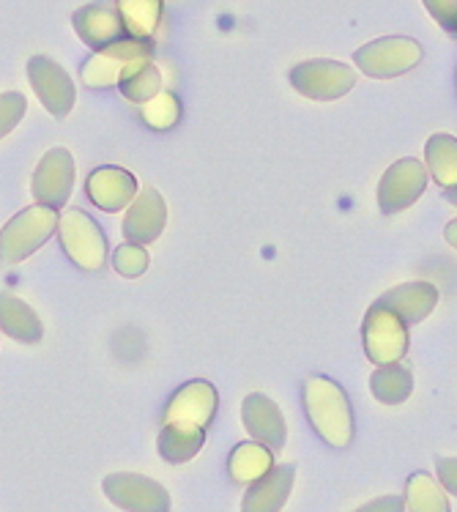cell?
Here are the masks:
<instances>
[{
    "label": "cell",
    "instance_id": "obj_1",
    "mask_svg": "<svg viewBox=\"0 0 457 512\" xmlns=\"http://www.w3.org/2000/svg\"><path fill=\"white\" fill-rule=\"evenodd\" d=\"M304 411L312 430L334 450H345L354 441V408L345 389L326 376L304 381Z\"/></svg>",
    "mask_w": 457,
    "mask_h": 512
},
{
    "label": "cell",
    "instance_id": "obj_9",
    "mask_svg": "<svg viewBox=\"0 0 457 512\" xmlns=\"http://www.w3.org/2000/svg\"><path fill=\"white\" fill-rule=\"evenodd\" d=\"M28 83H31L33 94L39 96V102L52 118L63 121L66 115L72 113L77 91H74L72 77L61 63L52 61L47 55H33L28 61Z\"/></svg>",
    "mask_w": 457,
    "mask_h": 512
},
{
    "label": "cell",
    "instance_id": "obj_25",
    "mask_svg": "<svg viewBox=\"0 0 457 512\" xmlns=\"http://www.w3.org/2000/svg\"><path fill=\"white\" fill-rule=\"evenodd\" d=\"M118 88H121L124 99L135 102V105H146L156 94H162V74L151 63V58L148 61H137L121 74Z\"/></svg>",
    "mask_w": 457,
    "mask_h": 512
},
{
    "label": "cell",
    "instance_id": "obj_8",
    "mask_svg": "<svg viewBox=\"0 0 457 512\" xmlns=\"http://www.w3.org/2000/svg\"><path fill=\"white\" fill-rule=\"evenodd\" d=\"M291 85L312 102H334L354 91L356 72L340 61H304L291 69Z\"/></svg>",
    "mask_w": 457,
    "mask_h": 512
},
{
    "label": "cell",
    "instance_id": "obj_21",
    "mask_svg": "<svg viewBox=\"0 0 457 512\" xmlns=\"http://www.w3.org/2000/svg\"><path fill=\"white\" fill-rule=\"evenodd\" d=\"M370 392L384 406H400L414 392V373L406 365H378L370 376Z\"/></svg>",
    "mask_w": 457,
    "mask_h": 512
},
{
    "label": "cell",
    "instance_id": "obj_16",
    "mask_svg": "<svg viewBox=\"0 0 457 512\" xmlns=\"http://www.w3.org/2000/svg\"><path fill=\"white\" fill-rule=\"evenodd\" d=\"M72 25L77 36L83 39V44H88L91 50H102L107 44L129 36L121 14L110 6H83V9L74 11Z\"/></svg>",
    "mask_w": 457,
    "mask_h": 512
},
{
    "label": "cell",
    "instance_id": "obj_24",
    "mask_svg": "<svg viewBox=\"0 0 457 512\" xmlns=\"http://www.w3.org/2000/svg\"><path fill=\"white\" fill-rule=\"evenodd\" d=\"M427 173L436 178L438 187H457V137L433 135L425 146Z\"/></svg>",
    "mask_w": 457,
    "mask_h": 512
},
{
    "label": "cell",
    "instance_id": "obj_22",
    "mask_svg": "<svg viewBox=\"0 0 457 512\" xmlns=\"http://www.w3.org/2000/svg\"><path fill=\"white\" fill-rule=\"evenodd\" d=\"M115 11L121 14L124 28L135 39H154L162 22L165 0H115Z\"/></svg>",
    "mask_w": 457,
    "mask_h": 512
},
{
    "label": "cell",
    "instance_id": "obj_6",
    "mask_svg": "<svg viewBox=\"0 0 457 512\" xmlns=\"http://www.w3.org/2000/svg\"><path fill=\"white\" fill-rule=\"evenodd\" d=\"M154 55V42L151 39H135L124 36L118 42L107 44L102 50H96L88 61L83 63V83L88 88H110L118 85L121 74L137 61H148Z\"/></svg>",
    "mask_w": 457,
    "mask_h": 512
},
{
    "label": "cell",
    "instance_id": "obj_30",
    "mask_svg": "<svg viewBox=\"0 0 457 512\" xmlns=\"http://www.w3.org/2000/svg\"><path fill=\"white\" fill-rule=\"evenodd\" d=\"M427 14L444 28L447 33L457 36V0H422Z\"/></svg>",
    "mask_w": 457,
    "mask_h": 512
},
{
    "label": "cell",
    "instance_id": "obj_17",
    "mask_svg": "<svg viewBox=\"0 0 457 512\" xmlns=\"http://www.w3.org/2000/svg\"><path fill=\"white\" fill-rule=\"evenodd\" d=\"M293 466H274L260 480L250 482L241 499V512H280L293 491Z\"/></svg>",
    "mask_w": 457,
    "mask_h": 512
},
{
    "label": "cell",
    "instance_id": "obj_28",
    "mask_svg": "<svg viewBox=\"0 0 457 512\" xmlns=\"http://www.w3.org/2000/svg\"><path fill=\"white\" fill-rule=\"evenodd\" d=\"M113 269L126 280H135L140 274H146L148 269V252L143 250V244H132L126 241L118 250L113 252Z\"/></svg>",
    "mask_w": 457,
    "mask_h": 512
},
{
    "label": "cell",
    "instance_id": "obj_18",
    "mask_svg": "<svg viewBox=\"0 0 457 512\" xmlns=\"http://www.w3.org/2000/svg\"><path fill=\"white\" fill-rule=\"evenodd\" d=\"M438 299H441V293H438L436 285L430 283H403L395 285L392 291H386L378 302L386 304L389 310H395L408 326L411 324H422L427 315L436 310Z\"/></svg>",
    "mask_w": 457,
    "mask_h": 512
},
{
    "label": "cell",
    "instance_id": "obj_11",
    "mask_svg": "<svg viewBox=\"0 0 457 512\" xmlns=\"http://www.w3.org/2000/svg\"><path fill=\"white\" fill-rule=\"evenodd\" d=\"M427 187V168L416 159H400L386 170L378 184V209L384 214H400L422 198Z\"/></svg>",
    "mask_w": 457,
    "mask_h": 512
},
{
    "label": "cell",
    "instance_id": "obj_33",
    "mask_svg": "<svg viewBox=\"0 0 457 512\" xmlns=\"http://www.w3.org/2000/svg\"><path fill=\"white\" fill-rule=\"evenodd\" d=\"M444 239L449 241V247H455V250H457V220L449 222L447 230H444Z\"/></svg>",
    "mask_w": 457,
    "mask_h": 512
},
{
    "label": "cell",
    "instance_id": "obj_31",
    "mask_svg": "<svg viewBox=\"0 0 457 512\" xmlns=\"http://www.w3.org/2000/svg\"><path fill=\"white\" fill-rule=\"evenodd\" d=\"M438 482L444 491L457 496V458H438Z\"/></svg>",
    "mask_w": 457,
    "mask_h": 512
},
{
    "label": "cell",
    "instance_id": "obj_10",
    "mask_svg": "<svg viewBox=\"0 0 457 512\" xmlns=\"http://www.w3.org/2000/svg\"><path fill=\"white\" fill-rule=\"evenodd\" d=\"M74 189V159L66 148H50L36 165L33 173L31 192L36 203L50 206V209H63Z\"/></svg>",
    "mask_w": 457,
    "mask_h": 512
},
{
    "label": "cell",
    "instance_id": "obj_7",
    "mask_svg": "<svg viewBox=\"0 0 457 512\" xmlns=\"http://www.w3.org/2000/svg\"><path fill=\"white\" fill-rule=\"evenodd\" d=\"M107 502L124 512H170V493L162 482L137 471H115L102 480Z\"/></svg>",
    "mask_w": 457,
    "mask_h": 512
},
{
    "label": "cell",
    "instance_id": "obj_19",
    "mask_svg": "<svg viewBox=\"0 0 457 512\" xmlns=\"http://www.w3.org/2000/svg\"><path fill=\"white\" fill-rule=\"evenodd\" d=\"M206 444V428L200 425H189V422H167L159 430V439H156V450L162 455L165 463L181 466L195 458Z\"/></svg>",
    "mask_w": 457,
    "mask_h": 512
},
{
    "label": "cell",
    "instance_id": "obj_32",
    "mask_svg": "<svg viewBox=\"0 0 457 512\" xmlns=\"http://www.w3.org/2000/svg\"><path fill=\"white\" fill-rule=\"evenodd\" d=\"M406 510V499H400V496H381V499H375V502L364 504L356 512H403Z\"/></svg>",
    "mask_w": 457,
    "mask_h": 512
},
{
    "label": "cell",
    "instance_id": "obj_14",
    "mask_svg": "<svg viewBox=\"0 0 457 512\" xmlns=\"http://www.w3.org/2000/svg\"><path fill=\"white\" fill-rule=\"evenodd\" d=\"M167 222V203L159 189L148 187L137 192L124 217V236L132 244H154Z\"/></svg>",
    "mask_w": 457,
    "mask_h": 512
},
{
    "label": "cell",
    "instance_id": "obj_5",
    "mask_svg": "<svg viewBox=\"0 0 457 512\" xmlns=\"http://www.w3.org/2000/svg\"><path fill=\"white\" fill-rule=\"evenodd\" d=\"M422 44L408 36H384L375 42L364 44L354 53V63L359 72L373 80H392L400 74L411 72L422 61Z\"/></svg>",
    "mask_w": 457,
    "mask_h": 512
},
{
    "label": "cell",
    "instance_id": "obj_20",
    "mask_svg": "<svg viewBox=\"0 0 457 512\" xmlns=\"http://www.w3.org/2000/svg\"><path fill=\"white\" fill-rule=\"evenodd\" d=\"M0 329L25 345L42 343L44 337V324L36 310L28 302H22L20 296L6 291H0Z\"/></svg>",
    "mask_w": 457,
    "mask_h": 512
},
{
    "label": "cell",
    "instance_id": "obj_34",
    "mask_svg": "<svg viewBox=\"0 0 457 512\" xmlns=\"http://www.w3.org/2000/svg\"><path fill=\"white\" fill-rule=\"evenodd\" d=\"M444 198H447L452 206H457V187H449L447 192H444Z\"/></svg>",
    "mask_w": 457,
    "mask_h": 512
},
{
    "label": "cell",
    "instance_id": "obj_29",
    "mask_svg": "<svg viewBox=\"0 0 457 512\" xmlns=\"http://www.w3.org/2000/svg\"><path fill=\"white\" fill-rule=\"evenodd\" d=\"M25 110H28V102H25V96L20 91L0 94V140L17 129V124L25 118Z\"/></svg>",
    "mask_w": 457,
    "mask_h": 512
},
{
    "label": "cell",
    "instance_id": "obj_27",
    "mask_svg": "<svg viewBox=\"0 0 457 512\" xmlns=\"http://www.w3.org/2000/svg\"><path fill=\"white\" fill-rule=\"evenodd\" d=\"M143 118L151 129H170V126L178 124L181 118V105L173 94H156L151 102L143 105Z\"/></svg>",
    "mask_w": 457,
    "mask_h": 512
},
{
    "label": "cell",
    "instance_id": "obj_23",
    "mask_svg": "<svg viewBox=\"0 0 457 512\" xmlns=\"http://www.w3.org/2000/svg\"><path fill=\"white\" fill-rule=\"evenodd\" d=\"M271 469H274V452L258 444V441L239 444L236 450L230 452L228 474L233 482H255L263 474H269Z\"/></svg>",
    "mask_w": 457,
    "mask_h": 512
},
{
    "label": "cell",
    "instance_id": "obj_12",
    "mask_svg": "<svg viewBox=\"0 0 457 512\" xmlns=\"http://www.w3.org/2000/svg\"><path fill=\"white\" fill-rule=\"evenodd\" d=\"M241 422L252 436V441H258L263 447H269L271 452H280L288 441V425L282 417V408L266 395L252 392L241 403Z\"/></svg>",
    "mask_w": 457,
    "mask_h": 512
},
{
    "label": "cell",
    "instance_id": "obj_2",
    "mask_svg": "<svg viewBox=\"0 0 457 512\" xmlns=\"http://www.w3.org/2000/svg\"><path fill=\"white\" fill-rule=\"evenodd\" d=\"M58 230V209L36 203L31 209L11 217L0 230V261L20 263L44 247Z\"/></svg>",
    "mask_w": 457,
    "mask_h": 512
},
{
    "label": "cell",
    "instance_id": "obj_13",
    "mask_svg": "<svg viewBox=\"0 0 457 512\" xmlns=\"http://www.w3.org/2000/svg\"><path fill=\"white\" fill-rule=\"evenodd\" d=\"M219 408V395L214 384L208 381H189L184 387L178 389L176 395L170 398L165 408V419L162 425L167 422H189V425H200V428H208L214 417H217Z\"/></svg>",
    "mask_w": 457,
    "mask_h": 512
},
{
    "label": "cell",
    "instance_id": "obj_15",
    "mask_svg": "<svg viewBox=\"0 0 457 512\" xmlns=\"http://www.w3.org/2000/svg\"><path fill=\"white\" fill-rule=\"evenodd\" d=\"M85 192L94 203L96 209L115 214V211L129 209V203L137 198V181L135 176L124 168H115V165H104L96 168L88 181H85Z\"/></svg>",
    "mask_w": 457,
    "mask_h": 512
},
{
    "label": "cell",
    "instance_id": "obj_4",
    "mask_svg": "<svg viewBox=\"0 0 457 512\" xmlns=\"http://www.w3.org/2000/svg\"><path fill=\"white\" fill-rule=\"evenodd\" d=\"M362 343L373 365H395L408 354V324L395 310L375 302L364 313Z\"/></svg>",
    "mask_w": 457,
    "mask_h": 512
},
{
    "label": "cell",
    "instance_id": "obj_26",
    "mask_svg": "<svg viewBox=\"0 0 457 512\" xmlns=\"http://www.w3.org/2000/svg\"><path fill=\"white\" fill-rule=\"evenodd\" d=\"M406 510L408 512H452L444 485L436 482L425 471H416L406 482Z\"/></svg>",
    "mask_w": 457,
    "mask_h": 512
},
{
    "label": "cell",
    "instance_id": "obj_3",
    "mask_svg": "<svg viewBox=\"0 0 457 512\" xmlns=\"http://www.w3.org/2000/svg\"><path fill=\"white\" fill-rule=\"evenodd\" d=\"M58 239L63 252L85 272H102L107 266V236L83 209H63L58 217Z\"/></svg>",
    "mask_w": 457,
    "mask_h": 512
}]
</instances>
